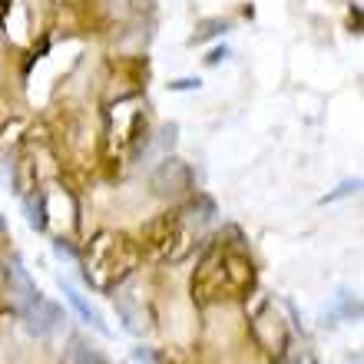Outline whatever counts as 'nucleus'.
I'll list each match as a JSON object with an SVG mask.
<instances>
[{
    "instance_id": "obj_1",
    "label": "nucleus",
    "mask_w": 364,
    "mask_h": 364,
    "mask_svg": "<svg viewBox=\"0 0 364 364\" xmlns=\"http://www.w3.org/2000/svg\"><path fill=\"white\" fill-rule=\"evenodd\" d=\"M20 318H23V325H27L30 335L43 338L60 325V308L53 305V301H47L43 295H37L33 301H27V305L20 308Z\"/></svg>"
},
{
    "instance_id": "obj_2",
    "label": "nucleus",
    "mask_w": 364,
    "mask_h": 364,
    "mask_svg": "<svg viewBox=\"0 0 364 364\" xmlns=\"http://www.w3.org/2000/svg\"><path fill=\"white\" fill-rule=\"evenodd\" d=\"M169 186H176L173 192H179V189L189 186V169H186V163H179V159H166L153 176V189L156 192H169Z\"/></svg>"
},
{
    "instance_id": "obj_3",
    "label": "nucleus",
    "mask_w": 364,
    "mask_h": 364,
    "mask_svg": "<svg viewBox=\"0 0 364 364\" xmlns=\"http://www.w3.org/2000/svg\"><path fill=\"white\" fill-rule=\"evenodd\" d=\"M63 295H67V301H70L73 308H77V315L83 318L87 325H93L96 331H106V325L100 321V311H96V308L90 305V301H83V295H80L77 288H73V285H63Z\"/></svg>"
},
{
    "instance_id": "obj_4",
    "label": "nucleus",
    "mask_w": 364,
    "mask_h": 364,
    "mask_svg": "<svg viewBox=\"0 0 364 364\" xmlns=\"http://www.w3.org/2000/svg\"><path fill=\"white\" fill-rule=\"evenodd\" d=\"M139 358H143V361H146V364H153V358H149V355H139Z\"/></svg>"
},
{
    "instance_id": "obj_5",
    "label": "nucleus",
    "mask_w": 364,
    "mask_h": 364,
    "mask_svg": "<svg viewBox=\"0 0 364 364\" xmlns=\"http://www.w3.org/2000/svg\"><path fill=\"white\" fill-rule=\"evenodd\" d=\"M0 229H4V219H0Z\"/></svg>"
}]
</instances>
